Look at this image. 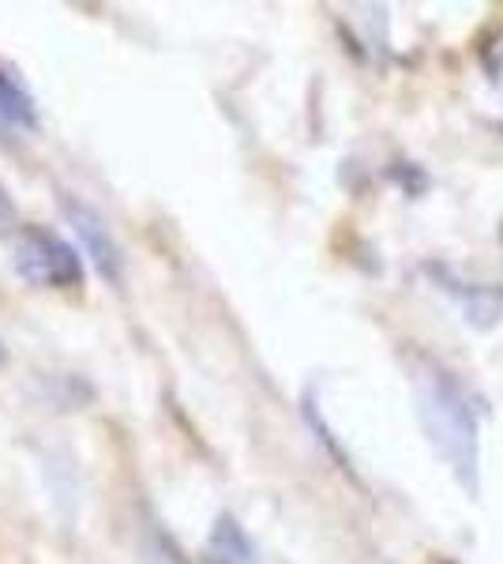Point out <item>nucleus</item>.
Masks as SVG:
<instances>
[{
  "label": "nucleus",
  "mask_w": 503,
  "mask_h": 564,
  "mask_svg": "<svg viewBox=\"0 0 503 564\" xmlns=\"http://www.w3.org/2000/svg\"><path fill=\"white\" fill-rule=\"evenodd\" d=\"M428 279L436 282V286L444 290V294H451L459 308L466 313V321L473 327H492L500 324L503 316V286L496 282H473V279H459L451 268H444V263H428Z\"/></svg>",
  "instance_id": "20e7f679"
},
{
  "label": "nucleus",
  "mask_w": 503,
  "mask_h": 564,
  "mask_svg": "<svg viewBox=\"0 0 503 564\" xmlns=\"http://www.w3.org/2000/svg\"><path fill=\"white\" fill-rule=\"evenodd\" d=\"M57 204H61L64 223H68L72 234H76L79 249L87 252L90 268H95L109 286H121L124 282V252H121V245H117L113 230L106 226V218L72 193H61Z\"/></svg>",
  "instance_id": "7ed1b4c3"
},
{
  "label": "nucleus",
  "mask_w": 503,
  "mask_h": 564,
  "mask_svg": "<svg viewBox=\"0 0 503 564\" xmlns=\"http://www.w3.org/2000/svg\"><path fill=\"white\" fill-rule=\"evenodd\" d=\"M0 366H8V347H4V339H0Z\"/></svg>",
  "instance_id": "1a4fd4ad"
},
{
  "label": "nucleus",
  "mask_w": 503,
  "mask_h": 564,
  "mask_svg": "<svg viewBox=\"0 0 503 564\" xmlns=\"http://www.w3.org/2000/svg\"><path fill=\"white\" fill-rule=\"evenodd\" d=\"M409 388L420 430H425L433 452L440 456L451 475L462 481L470 494L481 489V399L451 372L440 358L425 350L406 354Z\"/></svg>",
  "instance_id": "f257e3e1"
},
{
  "label": "nucleus",
  "mask_w": 503,
  "mask_h": 564,
  "mask_svg": "<svg viewBox=\"0 0 503 564\" xmlns=\"http://www.w3.org/2000/svg\"><path fill=\"white\" fill-rule=\"evenodd\" d=\"M20 226H23L20 207H15V199L8 196V188L0 185V238H8V241H12L15 234H20Z\"/></svg>",
  "instance_id": "6e6552de"
},
{
  "label": "nucleus",
  "mask_w": 503,
  "mask_h": 564,
  "mask_svg": "<svg viewBox=\"0 0 503 564\" xmlns=\"http://www.w3.org/2000/svg\"><path fill=\"white\" fill-rule=\"evenodd\" d=\"M207 564H260V557H255V542L230 512H222L215 520V527H210Z\"/></svg>",
  "instance_id": "39448f33"
},
{
  "label": "nucleus",
  "mask_w": 503,
  "mask_h": 564,
  "mask_svg": "<svg viewBox=\"0 0 503 564\" xmlns=\"http://www.w3.org/2000/svg\"><path fill=\"white\" fill-rule=\"evenodd\" d=\"M305 422H308V425H313L316 441H319V444H324V448H327V452H331V456H335V463H338V467H342V470H353V467H350V459H346V452H342V444H338V441H335L331 425H327V422H324V414H319V411H316V403H313V399H305Z\"/></svg>",
  "instance_id": "0eeeda50"
},
{
  "label": "nucleus",
  "mask_w": 503,
  "mask_h": 564,
  "mask_svg": "<svg viewBox=\"0 0 503 564\" xmlns=\"http://www.w3.org/2000/svg\"><path fill=\"white\" fill-rule=\"evenodd\" d=\"M12 268L26 286L39 290H72L84 282V260L76 245L53 234L50 226H20L12 238Z\"/></svg>",
  "instance_id": "f03ea898"
},
{
  "label": "nucleus",
  "mask_w": 503,
  "mask_h": 564,
  "mask_svg": "<svg viewBox=\"0 0 503 564\" xmlns=\"http://www.w3.org/2000/svg\"><path fill=\"white\" fill-rule=\"evenodd\" d=\"M0 121L12 129H39V102L8 61H0Z\"/></svg>",
  "instance_id": "423d86ee"
}]
</instances>
